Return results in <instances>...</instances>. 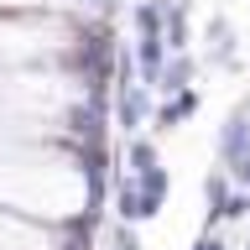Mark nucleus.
<instances>
[{"label": "nucleus", "mask_w": 250, "mask_h": 250, "mask_svg": "<svg viewBox=\"0 0 250 250\" xmlns=\"http://www.w3.org/2000/svg\"><path fill=\"white\" fill-rule=\"evenodd\" d=\"M94 5H115V0H94Z\"/></svg>", "instance_id": "nucleus-14"}, {"label": "nucleus", "mask_w": 250, "mask_h": 250, "mask_svg": "<svg viewBox=\"0 0 250 250\" xmlns=\"http://www.w3.org/2000/svg\"><path fill=\"white\" fill-rule=\"evenodd\" d=\"M125 162H130V172H151V167H162V162H156V141L151 136H130V146H125Z\"/></svg>", "instance_id": "nucleus-9"}, {"label": "nucleus", "mask_w": 250, "mask_h": 250, "mask_svg": "<svg viewBox=\"0 0 250 250\" xmlns=\"http://www.w3.org/2000/svg\"><path fill=\"white\" fill-rule=\"evenodd\" d=\"M214 151H219V167H229L234 156H245V151H250V104H240V109L229 115V120L219 125Z\"/></svg>", "instance_id": "nucleus-2"}, {"label": "nucleus", "mask_w": 250, "mask_h": 250, "mask_svg": "<svg viewBox=\"0 0 250 250\" xmlns=\"http://www.w3.org/2000/svg\"><path fill=\"white\" fill-rule=\"evenodd\" d=\"M136 177H141V219H156L162 214V198H167V188H172V172L151 167V172H136Z\"/></svg>", "instance_id": "nucleus-7"}, {"label": "nucleus", "mask_w": 250, "mask_h": 250, "mask_svg": "<svg viewBox=\"0 0 250 250\" xmlns=\"http://www.w3.org/2000/svg\"><path fill=\"white\" fill-rule=\"evenodd\" d=\"M229 193H234V177H229V167H224V172H208V177H203V203H208V214H203V229H219V224H224Z\"/></svg>", "instance_id": "nucleus-4"}, {"label": "nucleus", "mask_w": 250, "mask_h": 250, "mask_svg": "<svg viewBox=\"0 0 250 250\" xmlns=\"http://www.w3.org/2000/svg\"><path fill=\"white\" fill-rule=\"evenodd\" d=\"M245 104H250V99H245Z\"/></svg>", "instance_id": "nucleus-16"}, {"label": "nucleus", "mask_w": 250, "mask_h": 250, "mask_svg": "<svg viewBox=\"0 0 250 250\" xmlns=\"http://www.w3.org/2000/svg\"><path fill=\"white\" fill-rule=\"evenodd\" d=\"M193 78H198V58H193V52H172L167 68H162L156 94H183V89H193Z\"/></svg>", "instance_id": "nucleus-6"}, {"label": "nucleus", "mask_w": 250, "mask_h": 250, "mask_svg": "<svg viewBox=\"0 0 250 250\" xmlns=\"http://www.w3.org/2000/svg\"><path fill=\"white\" fill-rule=\"evenodd\" d=\"M203 58L214 62L219 73H234V68H240V47H234V26L229 21H224V16H214V21H208V26H203Z\"/></svg>", "instance_id": "nucleus-1"}, {"label": "nucleus", "mask_w": 250, "mask_h": 250, "mask_svg": "<svg viewBox=\"0 0 250 250\" xmlns=\"http://www.w3.org/2000/svg\"><path fill=\"white\" fill-rule=\"evenodd\" d=\"M188 115H198V89H183V94H167V99H162V104H156L151 125H156V130H177V125H183Z\"/></svg>", "instance_id": "nucleus-5"}, {"label": "nucleus", "mask_w": 250, "mask_h": 250, "mask_svg": "<svg viewBox=\"0 0 250 250\" xmlns=\"http://www.w3.org/2000/svg\"><path fill=\"white\" fill-rule=\"evenodd\" d=\"M130 21H136L141 37H162V0H141V5H130Z\"/></svg>", "instance_id": "nucleus-10"}, {"label": "nucleus", "mask_w": 250, "mask_h": 250, "mask_svg": "<svg viewBox=\"0 0 250 250\" xmlns=\"http://www.w3.org/2000/svg\"><path fill=\"white\" fill-rule=\"evenodd\" d=\"M193 250H224V240H219L214 229H203V234H198V245H193Z\"/></svg>", "instance_id": "nucleus-13"}, {"label": "nucleus", "mask_w": 250, "mask_h": 250, "mask_svg": "<svg viewBox=\"0 0 250 250\" xmlns=\"http://www.w3.org/2000/svg\"><path fill=\"white\" fill-rule=\"evenodd\" d=\"M245 250H250V240H245Z\"/></svg>", "instance_id": "nucleus-15"}, {"label": "nucleus", "mask_w": 250, "mask_h": 250, "mask_svg": "<svg viewBox=\"0 0 250 250\" xmlns=\"http://www.w3.org/2000/svg\"><path fill=\"white\" fill-rule=\"evenodd\" d=\"M162 37H167V47L172 52H188V42H193V0H162Z\"/></svg>", "instance_id": "nucleus-3"}, {"label": "nucleus", "mask_w": 250, "mask_h": 250, "mask_svg": "<svg viewBox=\"0 0 250 250\" xmlns=\"http://www.w3.org/2000/svg\"><path fill=\"white\" fill-rule=\"evenodd\" d=\"M115 214L125 224H141V177L136 172H120L115 177Z\"/></svg>", "instance_id": "nucleus-8"}, {"label": "nucleus", "mask_w": 250, "mask_h": 250, "mask_svg": "<svg viewBox=\"0 0 250 250\" xmlns=\"http://www.w3.org/2000/svg\"><path fill=\"white\" fill-rule=\"evenodd\" d=\"M109 250H141V240H136V224H115V234H109Z\"/></svg>", "instance_id": "nucleus-11"}, {"label": "nucleus", "mask_w": 250, "mask_h": 250, "mask_svg": "<svg viewBox=\"0 0 250 250\" xmlns=\"http://www.w3.org/2000/svg\"><path fill=\"white\" fill-rule=\"evenodd\" d=\"M250 214V188H234L229 193V208H224V219H245Z\"/></svg>", "instance_id": "nucleus-12"}]
</instances>
